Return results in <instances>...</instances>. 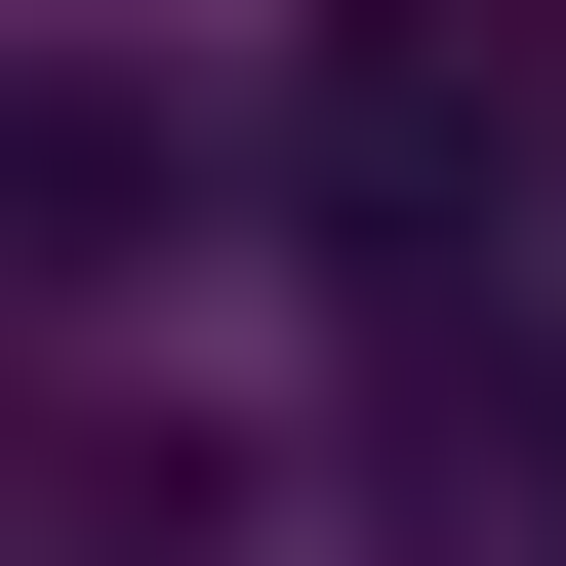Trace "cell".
<instances>
[{"label": "cell", "instance_id": "6da1fadb", "mask_svg": "<svg viewBox=\"0 0 566 566\" xmlns=\"http://www.w3.org/2000/svg\"><path fill=\"white\" fill-rule=\"evenodd\" d=\"M283 202H324L365 283L526 243V0H324V82H283Z\"/></svg>", "mask_w": 566, "mask_h": 566}]
</instances>
